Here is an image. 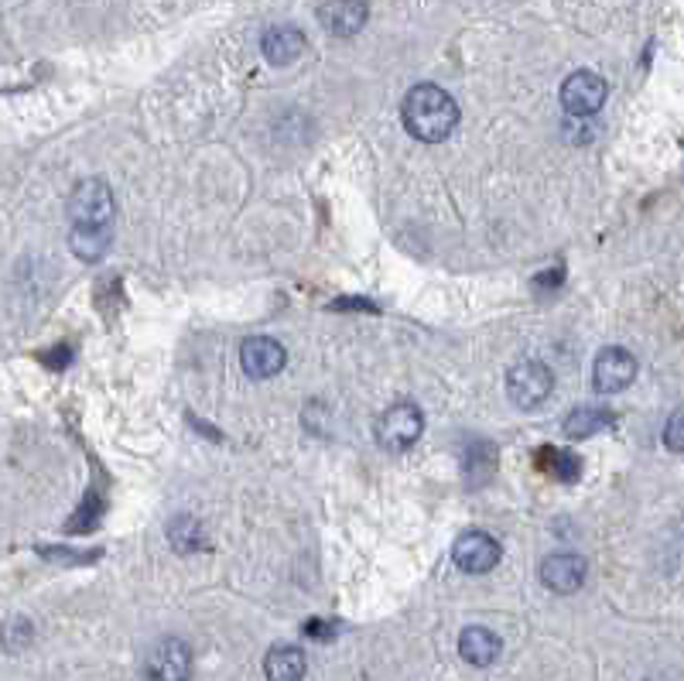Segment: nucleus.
Instances as JSON below:
<instances>
[{
    "instance_id": "nucleus-12",
    "label": "nucleus",
    "mask_w": 684,
    "mask_h": 681,
    "mask_svg": "<svg viewBox=\"0 0 684 681\" xmlns=\"http://www.w3.org/2000/svg\"><path fill=\"white\" fill-rule=\"evenodd\" d=\"M261 52L270 65H292L305 52V34L292 24H277L264 34Z\"/></svg>"
},
{
    "instance_id": "nucleus-8",
    "label": "nucleus",
    "mask_w": 684,
    "mask_h": 681,
    "mask_svg": "<svg viewBox=\"0 0 684 681\" xmlns=\"http://www.w3.org/2000/svg\"><path fill=\"white\" fill-rule=\"evenodd\" d=\"M500 541L490 538V535H482V531H466L456 548H452V558H456V566L469 576H479V572H490L497 562H500Z\"/></svg>"
},
{
    "instance_id": "nucleus-2",
    "label": "nucleus",
    "mask_w": 684,
    "mask_h": 681,
    "mask_svg": "<svg viewBox=\"0 0 684 681\" xmlns=\"http://www.w3.org/2000/svg\"><path fill=\"white\" fill-rule=\"evenodd\" d=\"M116 203L103 179L79 182L69 195V220L72 230H113Z\"/></svg>"
},
{
    "instance_id": "nucleus-3",
    "label": "nucleus",
    "mask_w": 684,
    "mask_h": 681,
    "mask_svg": "<svg viewBox=\"0 0 684 681\" xmlns=\"http://www.w3.org/2000/svg\"><path fill=\"white\" fill-rule=\"evenodd\" d=\"M551 390H554V377L544 364H538V359H524V364H517L507 374V394L520 411L541 408L551 397Z\"/></svg>"
},
{
    "instance_id": "nucleus-1",
    "label": "nucleus",
    "mask_w": 684,
    "mask_h": 681,
    "mask_svg": "<svg viewBox=\"0 0 684 681\" xmlns=\"http://www.w3.org/2000/svg\"><path fill=\"white\" fill-rule=\"evenodd\" d=\"M405 128L411 131V138L435 144V141H446L456 124H459V103L431 83H418L408 96H405Z\"/></svg>"
},
{
    "instance_id": "nucleus-13",
    "label": "nucleus",
    "mask_w": 684,
    "mask_h": 681,
    "mask_svg": "<svg viewBox=\"0 0 684 681\" xmlns=\"http://www.w3.org/2000/svg\"><path fill=\"white\" fill-rule=\"evenodd\" d=\"M503 651V640L487 630V627H466L459 637V654L472 664V668H490Z\"/></svg>"
},
{
    "instance_id": "nucleus-14",
    "label": "nucleus",
    "mask_w": 684,
    "mask_h": 681,
    "mask_svg": "<svg viewBox=\"0 0 684 681\" xmlns=\"http://www.w3.org/2000/svg\"><path fill=\"white\" fill-rule=\"evenodd\" d=\"M264 671H267V678H274V681H298V678H305V654H302L298 648L277 644V648L267 651Z\"/></svg>"
},
{
    "instance_id": "nucleus-15",
    "label": "nucleus",
    "mask_w": 684,
    "mask_h": 681,
    "mask_svg": "<svg viewBox=\"0 0 684 681\" xmlns=\"http://www.w3.org/2000/svg\"><path fill=\"white\" fill-rule=\"evenodd\" d=\"M169 541H172L175 551H203V548H210V538H206L203 525H198V520L188 517V514L172 517V525H169Z\"/></svg>"
},
{
    "instance_id": "nucleus-6",
    "label": "nucleus",
    "mask_w": 684,
    "mask_h": 681,
    "mask_svg": "<svg viewBox=\"0 0 684 681\" xmlns=\"http://www.w3.org/2000/svg\"><path fill=\"white\" fill-rule=\"evenodd\" d=\"M636 377V359L633 353H626L623 346H606L595 356V367H592V384L602 394H616L623 387H630Z\"/></svg>"
},
{
    "instance_id": "nucleus-9",
    "label": "nucleus",
    "mask_w": 684,
    "mask_h": 681,
    "mask_svg": "<svg viewBox=\"0 0 684 681\" xmlns=\"http://www.w3.org/2000/svg\"><path fill=\"white\" fill-rule=\"evenodd\" d=\"M585 558L582 555H572V551H558V555H548L541 562V582L558 592V596H569L575 589H582L585 582Z\"/></svg>"
},
{
    "instance_id": "nucleus-19",
    "label": "nucleus",
    "mask_w": 684,
    "mask_h": 681,
    "mask_svg": "<svg viewBox=\"0 0 684 681\" xmlns=\"http://www.w3.org/2000/svg\"><path fill=\"white\" fill-rule=\"evenodd\" d=\"M31 644V623L28 620H11L8 623V633H4V648L8 651H21V648H28Z\"/></svg>"
},
{
    "instance_id": "nucleus-20",
    "label": "nucleus",
    "mask_w": 684,
    "mask_h": 681,
    "mask_svg": "<svg viewBox=\"0 0 684 681\" xmlns=\"http://www.w3.org/2000/svg\"><path fill=\"white\" fill-rule=\"evenodd\" d=\"M544 456L554 463L548 472H554L558 479H575V476H579V459H575V456H569V453H551V449H548Z\"/></svg>"
},
{
    "instance_id": "nucleus-18",
    "label": "nucleus",
    "mask_w": 684,
    "mask_h": 681,
    "mask_svg": "<svg viewBox=\"0 0 684 681\" xmlns=\"http://www.w3.org/2000/svg\"><path fill=\"white\" fill-rule=\"evenodd\" d=\"M110 240H113V230H72L69 233V247L75 257H83V261H100L110 247Z\"/></svg>"
},
{
    "instance_id": "nucleus-10",
    "label": "nucleus",
    "mask_w": 684,
    "mask_h": 681,
    "mask_svg": "<svg viewBox=\"0 0 684 681\" xmlns=\"http://www.w3.org/2000/svg\"><path fill=\"white\" fill-rule=\"evenodd\" d=\"M367 4L364 0H329L318 8V21L326 24L336 38H349L367 24Z\"/></svg>"
},
{
    "instance_id": "nucleus-16",
    "label": "nucleus",
    "mask_w": 684,
    "mask_h": 681,
    "mask_svg": "<svg viewBox=\"0 0 684 681\" xmlns=\"http://www.w3.org/2000/svg\"><path fill=\"white\" fill-rule=\"evenodd\" d=\"M497 469V449L490 443H472L466 449V484L482 487Z\"/></svg>"
},
{
    "instance_id": "nucleus-22",
    "label": "nucleus",
    "mask_w": 684,
    "mask_h": 681,
    "mask_svg": "<svg viewBox=\"0 0 684 681\" xmlns=\"http://www.w3.org/2000/svg\"><path fill=\"white\" fill-rule=\"evenodd\" d=\"M333 630H336V623H329V620H308V623H305V633H308L312 640H329Z\"/></svg>"
},
{
    "instance_id": "nucleus-5",
    "label": "nucleus",
    "mask_w": 684,
    "mask_h": 681,
    "mask_svg": "<svg viewBox=\"0 0 684 681\" xmlns=\"http://www.w3.org/2000/svg\"><path fill=\"white\" fill-rule=\"evenodd\" d=\"M606 93H610L606 79L589 69H579L561 83V106L572 116H592L602 110V103H606Z\"/></svg>"
},
{
    "instance_id": "nucleus-21",
    "label": "nucleus",
    "mask_w": 684,
    "mask_h": 681,
    "mask_svg": "<svg viewBox=\"0 0 684 681\" xmlns=\"http://www.w3.org/2000/svg\"><path fill=\"white\" fill-rule=\"evenodd\" d=\"M664 443L671 453H684V411H674L667 428H664Z\"/></svg>"
},
{
    "instance_id": "nucleus-17",
    "label": "nucleus",
    "mask_w": 684,
    "mask_h": 681,
    "mask_svg": "<svg viewBox=\"0 0 684 681\" xmlns=\"http://www.w3.org/2000/svg\"><path fill=\"white\" fill-rule=\"evenodd\" d=\"M613 425V411L606 408H575L569 418H565V435L569 438H589L602 428Z\"/></svg>"
},
{
    "instance_id": "nucleus-4",
    "label": "nucleus",
    "mask_w": 684,
    "mask_h": 681,
    "mask_svg": "<svg viewBox=\"0 0 684 681\" xmlns=\"http://www.w3.org/2000/svg\"><path fill=\"white\" fill-rule=\"evenodd\" d=\"M421 431H425V418H421V411H418L415 405H408V400H405V405L387 408V411L380 415L377 428H374L380 449H387V453H405V449H411L418 438H421Z\"/></svg>"
},
{
    "instance_id": "nucleus-11",
    "label": "nucleus",
    "mask_w": 684,
    "mask_h": 681,
    "mask_svg": "<svg viewBox=\"0 0 684 681\" xmlns=\"http://www.w3.org/2000/svg\"><path fill=\"white\" fill-rule=\"evenodd\" d=\"M147 674L161 678V681H178L188 674V648L182 644L178 637L161 640V644L151 651L147 658Z\"/></svg>"
},
{
    "instance_id": "nucleus-7",
    "label": "nucleus",
    "mask_w": 684,
    "mask_h": 681,
    "mask_svg": "<svg viewBox=\"0 0 684 681\" xmlns=\"http://www.w3.org/2000/svg\"><path fill=\"white\" fill-rule=\"evenodd\" d=\"M239 364H244L247 377L267 380V377L285 370L288 353H285V346H280L277 339H270V336H251V339H244V346H239Z\"/></svg>"
}]
</instances>
